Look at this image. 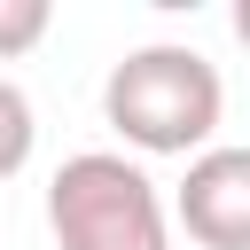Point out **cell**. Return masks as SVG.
<instances>
[{
  "label": "cell",
  "instance_id": "7a4b0ae2",
  "mask_svg": "<svg viewBox=\"0 0 250 250\" xmlns=\"http://www.w3.org/2000/svg\"><path fill=\"white\" fill-rule=\"evenodd\" d=\"M55 250H172V203L117 148H78L47 180Z\"/></svg>",
  "mask_w": 250,
  "mask_h": 250
},
{
  "label": "cell",
  "instance_id": "3957f363",
  "mask_svg": "<svg viewBox=\"0 0 250 250\" xmlns=\"http://www.w3.org/2000/svg\"><path fill=\"white\" fill-rule=\"evenodd\" d=\"M172 219L203 250H250V148H203L172 188Z\"/></svg>",
  "mask_w": 250,
  "mask_h": 250
},
{
  "label": "cell",
  "instance_id": "5b68a950",
  "mask_svg": "<svg viewBox=\"0 0 250 250\" xmlns=\"http://www.w3.org/2000/svg\"><path fill=\"white\" fill-rule=\"evenodd\" d=\"M47 23H55V8H47V0H0V62L31 55V47L47 39Z\"/></svg>",
  "mask_w": 250,
  "mask_h": 250
},
{
  "label": "cell",
  "instance_id": "8992f818",
  "mask_svg": "<svg viewBox=\"0 0 250 250\" xmlns=\"http://www.w3.org/2000/svg\"><path fill=\"white\" fill-rule=\"evenodd\" d=\"M234 39L250 47V0H234Z\"/></svg>",
  "mask_w": 250,
  "mask_h": 250
},
{
  "label": "cell",
  "instance_id": "277c9868",
  "mask_svg": "<svg viewBox=\"0 0 250 250\" xmlns=\"http://www.w3.org/2000/svg\"><path fill=\"white\" fill-rule=\"evenodd\" d=\"M31 141H39V117H31V94L16 78H0V180H16L31 164Z\"/></svg>",
  "mask_w": 250,
  "mask_h": 250
},
{
  "label": "cell",
  "instance_id": "6da1fadb",
  "mask_svg": "<svg viewBox=\"0 0 250 250\" xmlns=\"http://www.w3.org/2000/svg\"><path fill=\"white\" fill-rule=\"evenodd\" d=\"M219 109H227V86L219 70L180 47V39H156V47H133L125 62H109L102 78V117L117 125L125 148L141 156H203L211 133H219Z\"/></svg>",
  "mask_w": 250,
  "mask_h": 250
}]
</instances>
